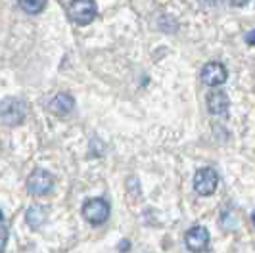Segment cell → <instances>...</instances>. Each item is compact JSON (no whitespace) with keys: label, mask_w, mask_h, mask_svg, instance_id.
I'll list each match as a JSON object with an SVG mask.
<instances>
[{"label":"cell","mask_w":255,"mask_h":253,"mask_svg":"<svg viewBox=\"0 0 255 253\" xmlns=\"http://www.w3.org/2000/svg\"><path fill=\"white\" fill-rule=\"evenodd\" d=\"M250 0H229V4H232V6H236V8H242V6H246Z\"/></svg>","instance_id":"4fadbf2b"},{"label":"cell","mask_w":255,"mask_h":253,"mask_svg":"<svg viewBox=\"0 0 255 253\" xmlns=\"http://www.w3.org/2000/svg\"><path fill=\"white\" fill-rule=\"evenodd\" d=\"M46 2L48 0H17L19 8L25 13H31V15H37V13L42 12L46 8Z\"/></svg>","instance_id":"8fae6325"},{"label":"cell","mask_w":255,"mask_h":253,"mask_svg":"<svg viewBox=\"0 0 255 253\" xmlns=\"http://www.w3.org/2000/svg\"><path fill=\"white\" fill-rule=\"evenodd\" d=\"M54 184H56V178L50 171L42 167H35L27 178V192L31 196H46L54 190Z\"/></svg>","instance_id":"7a4b0ae2"},{"label":"cell","mask_w":255,"mask_h":253,"mask_svg":"<svg viewBox=\"0 0 255 253\" xmlns=\"http://www.w3.org/2000/svg\"><path fill=\"white\" fill-rule=\"evenodd\" d=\"M2 221H4V215H2V211H0V223H2Z\"/></svg>","instance_id":"9a60e30c"},{"label":"cell","mask_w":255,"mask_h":253,"mask_svg":"<svg viewBox=\"0 0 255 253\" xmlns=\"http://www.w3.org/2000/svg\"><path fill=\"white\" fill-rule=\"evenodd\" d=\"M27 119V104L21 98L8 96L0 102V121L8 126L21 125Z\"/></svg>","instance_id":"6da1fadb"},{"label":"cell","mask_w":255,"mask_h":253,"mask_svg":"<svg viewBox=\"0 0 255 253\" xmlns=\"http://www.w3.org/2000/svg\"><path fill=\"white\" fill-rule=\"evenodd\" d=\"M219 186V175L213 167H204L194 175V190L200 196H211L215 194Z\"/></svg>","instance_id":"5b68a950"},{"label":"cell","mask_w":255,"mask_h":253,"mask_svg":"<svg viewBox=\"0 0 255 253\" xmlns=\"http://www.w3.org/2000/svg\"><path fill=\"white\" fill-rule=\"evenodd\" d=\"M8 244V228L4 227V223H0V253L6 250Z\"/></svg>","instance_id":"7c38bea8"},{"label":"cell","mask_w":255,"mask_h":253,"mask_svg":"<svg viewBox=\"0 0 255 253\" xmlns=\"http://www.w3.org/2000/svg\"><path fill=\"white\" fill-rule=\"evenodd\" d=\"M200 77H202V83L207 85V87H221V85L227 83L229 71L221 62H209L202 67Z\"/></svg>","instance_id":"8992f818"},{"label":"cell","mask_w":255,"mask_h":253,"mask_svg":"<svg viewBox=\"0 0 255 253\" xmlns=\"http://www.w3.org/2000/svg\"><path fill=\"white\" fill-rule=\"evenodd\" d=\"M184 244H186V248L192 253L207 252V248H209V232H207V228L200 227V225L198 227H192L186 232V236H184Z\"/></svg>","instance_id":"52a82bcc"},{"label":"cell","mask_w":255,"mask_h":253,"mask_svg":"<svg viewBox=\"0 0 255 253\" xmlns=\"http://www.w3.org/2000/svg\"><path fill=\"white\" fill-rule=\"evenodd\" d=\"M48 108H50V112L54 115L64 117V115H69L73 112V108H75V98H73L69 92H60V94H56L50 100Z\"/></svg>","instance_id":"9c48e42d"},{"label":"cell","mask_w":255,"mask_h":253,"mask_svg":"<svg viewBox=\"0 0 255 253\" xmlns=\"http://www.w3.org/2000/svg\"><path fill=\"white\" fill-rule=\"evenodd\" d=\"M246 40H248V44H250V46H254V44H255V42H254V31H248Z\"/></svg>","instance_id":"5bb4252c"},{"label":"cell","mask_w":255,"mask_h":253,"mask_svg":"<svg viewBox=\"0 0 255 253\" xmlns=\"http://www.w3.org/2000/svg\"><path fill=\"white\" fill-rule=\"evenodd\" d=\"M27 225L31 228H40L44 225V221H46V209L42 207V205H33V207H29L27 209Z\"/></svg>","instance_id":"30bf717a"},{"label":"cell","mask_w":255,"mask_h":253,"mask_svg":"<svg viewBox=\"0 0 255 253\" xmlns=\"http://www.w3.org/2000/svg\"><path fill=\"white\" fill-rule=\"evenodd\" d=\"M230 108L229 94L225 90H211L207 94V110L213 115H227Z\"/></svg>","instance_id":"ba28073f"},{"label":"cell","mask_w":255,"mask_h":253,"mask_svg":"<svg viewBox=\"0 0 255 253\" xmlns=\"http://www.w3.org/2000/svg\"><path fill=\"white\" fill-rule=\"evenodd\" d=\"M83 217L90 225H104L110 217V203L104 198H90L83 203Z\"/></svg>","instance_id":"277c9868"},{"label":"cell","mask_w":255,"mask_h":253,"mask_svg":"<svg viewBox=\"0 0 255 253\" xmlns=\"http://www.w3.org/2000/svg\"><path fill=\"white\" fill-rule=\"evenodd\" d=\"M69 15L77 25H90L98 15V6L94 0H71Z\"/></svg>","instance_id":"3957f363"}]
</instances>
